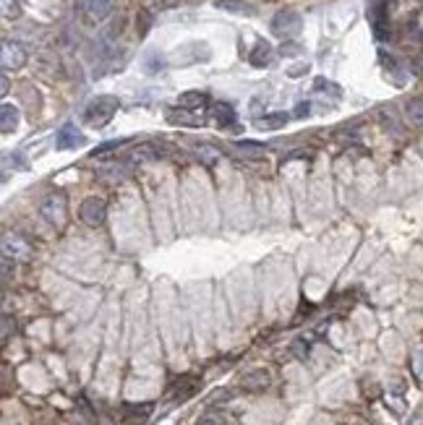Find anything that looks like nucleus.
Here are the masks:
<instances>
[{"instance_id": "1", "label": "nucleus", "mask_w": 423, "mask_h": 425, "mask_svg": "<svg viewBox=\"0 0 423 425\" xmlns=\"http://www.w3.org/2000/svg\"><path fill=\"white\" fill-rule=\"evenodd\" d=\"M118 97H97V99H92L87 105V110H84V123L92 128H102L108 126L110 120H113V115L118 112Z\"/></svg>"}, {"instance_id": "2", "label": "nucleus", "mask_w": 423, "mask_h": 425, "mask_svg": "<svg viewBox=\"0 0 423 425\" xmlns=\"http://www.w3.org/2000/svg\"><path fill=\"white\" fill-rule=\"evenodd\" d=\"M78 217L89 227H99V224H105V219H108V203L102 201V199H97V196H92V199H87V201L78 206Z\"/></svg>"}, {"instance_id": "3", "label": "nucleus", "mask_w": 423, "mask_h": 425, "mask_svg": "<svg viewBox=\"0 0 423 425\" xmlns=\"http://www.w3.org/2000/svg\"><path fill=\"white\" fill-rule=\"evenodd\" d=\"M301 32V16L295 11H280L272 19V34H277L282 40H290Z\"/></svg>"}, {"instance_id": "4", "label": "nucleus", "mask_w": 423, "mask_h": 425, "mask_svg": "<svg viewBox=\"0 0 423 425\" xmlns=\"http://www.w3.org/2000/svg\"><path fill=\"white\" fill-rule=\"evenodd\" d=\"M81 11L92 24H99L113 16L115 0H81Z\"/></svg>"}, {"instance_id": "5", "label": "nucleus", "mask_w": 423, "mask_h": 425, "mask_svg": "<svg viewBox=\"0 0 423 425\" xmlns=\"http://www.w3.org/2000/svg\"><path fill=\"white\" fill-rule=\"evenodd\" d=\"M42 214L47 217V222L55 224V227H60V224L65 222V214H68V209H65V199L58 193V196H47L42 201Z\"/></svg>"}, {"instance_id": "6", "label": "nucleus", "mask_w": 423, "mask_h": 425, "mask_svg": "<svg viewBox=\"0 0 423 425\" xmlns=\"http://www.w3.org/2000/svg\"><path fill=\"white\" fill-rule=\"evenodd\" d=\"M199 386H201V378L188 373V376H181V378L167 389V397H170V399H188V397H194V394L199 392Z\"/></svg>"}, {"instance_id": "7", "label": "nucleus", "mask_w": 423, "mask_h": 425, "mask_svg": "<svg viewBox=\"0 0 423 425\" xmlns=\"http://www.w3.org/2000/svg\"><path fill=\"white\" fill-rule=\"evenodd\" d=\"M272 383V376L267 368H254L240 378V389L243 392H264Z\"/></svg>"}, {"instance_id": "8", "label": "nucleus", "mask_w": 423, "mask_h": 425, "mask_svg": "<svg viewBox=\"0 0 423 425\" xmlns=\"http://www.w3.org/2000/svg\"><path fill=\"white\" fill-rule=\"evenodd\" d=\"M152 410H154V404L152 402H141V404H123V420L126 423H131V425H141L149 415H152Z\"/></svg>"}, {"instance_id": "9", "label": "nucleus", "mask_w": 423, "mask_h": 425, "mask_svg": "<svg viewBox=\"0 0 423 425\" xmlns=\"http://www.w3.org/2000/svg\"><path fill=\"white\" fill-rule=\"evenodd\" d=\"M84 144V136L76 131V126H63L60 131H58V136H55V147L58 149H76V147H81Z\"/></svg>"}, {"instance_id": "10", "label": "nucleus", "mask_w": 423, "mask_h": 425, "mask_svg": "<svg viewBox=\"0 0 423 425\" xmlns=\"http://www.w3.org/2000/svg\"><path fill=\"white\" fill-rule=\"evenodd\" d=\"M24 63H26V55H24V50L19 44H11V42L3 44V68L6 71L8 68H22Z\"/></svg>"}, {"instance_id": "11", "label": "nucleus", "mask_w": 423, "mask_h": 425, "mask_svg": "<svg viewBox=\"0 0 423 425\" xmlns=\"http://www.w3.org/2000/svg\"><path fill=\"white\" fill-rule=\"evenodd\" d=\"M3 253H6V258H11V256H13V261H16V258H29V253H32V251H29V245L24 243V240H19V238H11V235H8V238H6V243H3Z\"/></svg>"}, {"instance_id": "12", "label": "nucleus", "mask_w": 423, "mask_h": 425, "mask_svg": "<svg viewBox=\"0 0 423 425\" xmlns=\"http://www.w3.org/2000/svg\"><path fill=\"white\" fill-rule=\"evenodd\" d=\"M251 65H256V68H264V65L272 63V44L259 40V42L254 44V50H251Z\"/></svg>"}, {"instance_id": "13", "label": "nucleus", "mask_w": 423, "mask_h": 425, "mask_svg": "<svg viewBox=\"0 0 423 425\" xmlns=\"http://www.w3.org/2000/svg\"><path fill=\"white\" fill-rule=\"evenodd\" d=\"M165 149H167V147H163V144H141V147H136V151H133V160L136 162L160 160Z\"/></svg>"}, {"instance_id": "14", "label": "nucleus", "mask_w": 423, "mask_h": 425, "mask_svg": "<svg viewBox=\"0 0 423 425\" xmlns=\"http://www.w3.org/2000/svg\"><path fill=\"white\" fill-rule=\"evenodd\" d=\"M0 115H3V120H0V131H3V133H13L16 126H19V110H16L13 105H3Z\"/></svg>"}, {"instance_id": "15", "label": "nucleus", "mask_w": 423, "mask_h": 425, "mask_svg": "<svg viewBox=\"0 0 423 425\" xmlns=\"http://www.w3.org/2000/svg\"><path fill=\"white\" fill-rule=\"evenodd\" d=\"M212 117L217 120L219 126H233L235 123V110L228 102H217V105L212 107Z\"/></svg>"}, {"instance_id": "16", "label": "nucleus", "mask_w": 423, "mask_h": 425, "mask_svg": "<svg viewBox=\"0 0 423 425\" xmlns=\"http://www.w3.org/2000/svg\"><path fill=\"white\" fill-rule=\"evenodd\" d=\"M290 120L288 112H272V115H264L261 120H256V128L259 131H274V128H282Z\"/></svg>"}, {"instance_id": "17", "label": "nucleus", "mask_w": 423, "mask_h": 425, "mask_svg": "<svg viewBox=\"0 0 423 425\" xmlns=\"http://www.w3.org/2000/svg\"><path fill=\"white\" fill-rule=\"evenodd\" d=\"M204 105H206L204 92H185V94L178 97V107H183V110H196V107Z\"/></svg>"}, {"instance_id": "18", "label": "nucleus", "mask_w": 423, "mask_h": 425, "mask_svg": "<svg viewBox=\"0 0 423 425\" xmlns=\"http://www.w3.org/2000/svg\"><path fill=\"white\" fill-rule=\"evenodd\" d=\"M410 371H413V376H415V381L423 383V344L413 350V355H410Z\"/></svg>"}, {"instance_id": "19", "label": "nucleus", "mask_w": 423, "mask_h": 425, "mask_svg": "<svg viewBox=\"0 0 423 425\" xmlns=\"http://www.w3.org/2000/svg\"><path fill=\"white\" fill-rule=\"evenodd\" d=\"M167 120L175 123V126H201V123H204L201 117H191V115H185V112H175V110L167 112Z\"/></svg>"}, {"instance_id": "20", "label": "nucleus", "mask_w": 423, "mask_h": 425, "mask_svg": "<svg viewBox=\"0 0 423 425\" xmlns=\"http://www.w3.org/2000/svg\"><path fill=\"white\" fill-rule=\"evenodd\" d=\"M235 149H238L240 154H246V157H254V160H259L261 154H264V147H261V144H254V141H238Z\"/></svg>"}, {"instance_id": "21", "label": "nucleus", "mask_w": 423, "mask_h": 425, "mask_svg": "<svg viewBox=\"0 0 423 425\" xmlns=\"http://www.w3.org/2000/svg\"><path fill=\"white\" fill-rule=\"evenodd\" d=\"M408 117L415 126H423V99H410L408 102Z\"/></svg>"}, {"instance_id": "22", "label": "nucleus", "mask_w": 423, "mask_h": 425, "mask_svg": "<svg viewBox=\"0 0 423 425\" xmlns=\"http://www.w3.org/2000/svg\"><path fill=\"white\" fill-rule=\"evenodd\" d=\"M219 8H228V11H243V13H254V8L251 6H246V3H235V0H219Z\"/></svg>"}, {"instance_id": "23", "label": "nucleus", "mask_w": 423, "mask_h": 425, "mask_svg": "<svg viewBox=\"0 0 423 425\" xmlns=\"http://www.w3.org/2000/svg\"><path fill=\"white\" fill-rule=\"evenodd\" d=\"M196 425H228V420H225V415H219V412H209L204 415L201 420Z\"/></svg>"}, {"instance_id": "24", "label": "nucleus", "mask_w": 423, "mask_h": 425, "mask_svg": "<svg viewBox=\"0 0 423 425\" xmlns=\"http://www.w3.org/2000/svg\"><path fill=\"white\" fill-rule=\"evenodd\" d=\"M290 350H293L295 358H301V360H304V358H308V350H311V347H308V342L298 340V342H293V347H290Z\"/></svg>"}, {"instance_id": "25", "label": "nucleus", "mask_w": 423, "mask_h": 425, "mask_svg": "<svg viewBox=\"0 0 423 425\" xmlns=\"http://www.w3.org/2000/svg\"><path fill=\"white\" fill-rule=\"evenodd\" d=\"M301 50H304V47H301V44H295V42H285L280 47V53L285 55V58H295V55H301Z\"/></svg>"}, {"instance_id": "26", "label": "nucleus", "mask_w": 423, "mask_h": 425, "mask_svg": "<svg viewBox=\"0 0 423 425\" xmlns=\"http://www.w3.org/2000/svg\"><path fill=\"white\" fill-rule=\"evenodd\" d=\"M11 331H16V321L6 313V316H3V340H8V337H11Z\"/></svg>"}, {"instance_id": "27", "label": "nucleus", "mask_w": 423, "mask_h": 425, "mask_svg": "<svg viewBox=\"0 0 423 425\" xmlns=\"http://www.w3.org/2000/svg\"><path fill=\"white\" fill-rule=\"evenodd\" d=\"M3 13L11 19V16H19V6L16 3H11V0H3Z\"/></svg>"}, {"instance_id": "28", "label": "nucleus", "mask_w": 423, "mask_h": 425, "mask_svg": "<svg viewBox=\"0 0 423 425\" xmlns=\"http://www.w3.org/2000/svg\"><path fill=\"white\" fill-rule=\"evenodd\" d=\"M308 110H311V105H308V102H301V105L295 107V117H306L308 115Z\"/></svg>"}, {"instance_id": "29", "label": "nucleus", "mask_w": 423, "mask_h": 425, "mask_svg": "<svg viewBox=\"0 0 423 425\" xmlns=\"http://www.w3.org/2000/svg\"><path fill=\"white\" fill-rule=\"evenodd\" d=\"M306 71H308V65H298V68H293V71H290V76H293V78H298V76H304Z\"/></svg>"}, {"instance_id": "30", "label": "nucleus", "mask_w": 423, "mask_h": 425, "mask_svg": "<svg viewBox=\"0 0 423 425\" xmlns=\"http://www.w3.org/2000/svg\"><path fill=\"white\" fill-rule=\"evenodd\" d=\"M160 8H170V6H175V0H154Z\"/></svg>"}, {"instance_id": "31", "label": "nucleus", "mask_w": 423, "mask_h": 425, "mask_svg": "<svg viewBox=\"0 0 423 425\" xmlns=\"http://www.w3.org/2000/svg\"><path fill=\"white\" fill-rule=\"evenodd\" d=\"M413 425H423V420H415V423H413Z\"/></svg>"}]
</instances>
